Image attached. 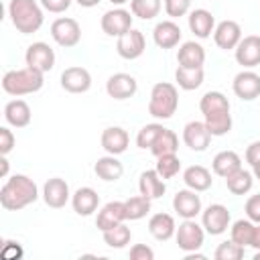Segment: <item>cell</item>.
<instances>
[{
    "label": "cell",
    "instance_id": "d6986e66",
    "mask_svg": "<svg viewBox=\"0 0 260 260\" xmlns=\"http://www.w3.org/2000/svg\"><path fill=\"white\" fill-rule=\"evenodd\" d=\"M213 41L219 49L223 51H232L238 47V43L242 41V26L236 20H221L215 30H213Z\"/></svg>",
    "mask_w": 260,
    "mask_h": 260
},
{
    "label": "cell",
    "instance_id": "bcb514c9",
    "mask_svg": "<svg viewBox=\"0 0 260 260\" xmlns=\"http://www.w3.org/2000/svg\"><path fill=\"white\" fill-rule=\"evenodd\" d=\"M2 258L4 260H18L22 258V248L18 242H12V240H6L4 246H2Z\"/></svg>",
    "mask_w": 260,
    "mask_h": 260
},
{
    "label": "cell",
    "instance_id": "c3c4849f",
    "mask_svg": "<svg viewBox=\"0 0 260 260\" xmlns=\"http://www.w3.org/2000/svg\"><path fill=\"white\" fill-rule=\"evenodd\" d=\"M246 162L250 167H256L260 162V140H254L246 148Z\"/></svg>",
    "mask_w": 260,
    "mask_h": 260
},
{
    "label": "cell",
    "instance_id": "ab89813d",
    "mask_svg": "<svg viewBox=\"0 0 260 260\" xmlns=\"http://www.w3.org/2000/svg\"><path fill=\"white\" fill-rule=\"evenodd\" d=\"M162 130H165V126H162V124H156V122L142 126V128L138 130V134H136V146L150 150V146L154 144V140L158 138V134H160Z\"/></svg>",
    "mask_w": 260,
    "mask_h": 260
},
{
    "label": "cell",
    "instance_id": "44dd1931",
    "mask_svg": "<svg viewBox=\"0 0 260 260\" xmlns=\"http://www.w3.org/2000/svg\"><path fill=\"white\" fill-rule=\"evenodd\" d=\"M102 148L108 152V154H122L126 152L128 144H130V136L124 128L120 126H108L104 132H102Z\"/></svg>",
    "mask_w": 260,
    "mask_h": 260
},
{
    "label": "cell",
    "instance_id": "816d5d0a",
    "mask_svg": "<svg viewBox=\"0 0 260 260\" xmlns=\"http://www.w3.org/2000/svg\"><path fill=\"white\" fill-rule=\"evenodd\" d=\"M79 6H83V8H93V6H98L102 0H75Z\"/></svg>",
    "mask_w": 260,
    "mask_h": 260
},
{
    "label": "cell",
    "instance_id": "30bf717a",
    "mask_svg": "<svg viewBox=\"0 0 260 260\" xmlns=\"http://www.w3.org/2000/svg\"><path fill=\"white\" fill-rule=\"evenodd\" d=\"M100 26L102 30L108 35V37H122L126 35L130 28H132V14L124 8H112L108 12H104L102 20H100Z\"/></svg>",
    "mask_w": 260,
    "mask_h": 260
},
{
    "label": "cell",
    "instance_id": "d590c367",
    "mask_svg": "<svg viewBox=\"0 0 260 260\" xmlns=\"http://www.w3.org/2000/svg\"><path fill=\"white\" fill-rule=\"evenodd\" d=\"M102 236H104V242L110 248H116V250L126 248L130 244V240H132V232H130V228L126 223H120V225H116L112 230H106V232H102Z\"/></svg>",
    "mask_w": 260,
    "mask_h": 260
},
{
    "label": "cell",
    "instance_id": "9a60e30c",
    "mask_svg": "<svg viewBox=\"0 0 260 260\" xmlns=\"http://www.w3.org/2000/svg\"><path fill=\"white\" fill-rule=\"evenodd\" d=\"M146 49V41H144V35L142 30L138 28H130L126 35L118 37V43H116V51L122 59H138Z\"/></svg>",
    "mask_w": 260,
    "mask_h": 260
},
{
    "label": "cell",
    "instance_id": "83f0119b",
    "mask_svg": "<svg viewBox=\"0 0 260 260\" xmlns=\"http://www.w3.org/2000/svg\"><path fill=\"white\" fill-rule=\"evenodd\" d=\"M183 181H185V185H187L189 189H193V191H197V193L207 191V189L211 187V183H213L211 171L205 169L203 165H191V167H187V169L183 171Z\"/></svg>",
    "mask_w": 260,
    "mask_h": 260
},
{
    "label": "cell",
    "instance_id": "db71d44e",
    "mask_svg": "<svg viewBox=\"0 0 260 260\" xmlns=\"http://www.w3.org/2000/svg\"><path fill=\"white\" fill-rule=\"evenodd\" d=\"M112 4H116V6H122V4H126V2H130V0H110Z\"/></svg>",
    "mask_w": 260,
    "mask_h": 260
},
{
    "label": "cell",
    "instance_id": "4fadbf2b",
    "mask_svg": "<svg viewBox=\"0 0 260 260\" xmlns=\"http://www.w3.org/2000/svg\"><path fill=\"white\" fill-rule=\"evenodd\" d=\"M71 199V191L65 179L61 177H53L47 179V183L43 185V201L53 207V209H61L67 205V201Z\"/></svg>",
    "mask_w": 260,
    "mask_h": 260
},
{
    "label": "cell",
    "instance_id": "e0dca14e",
    "mask_svg": "<svg viewBox=\"0 0 260 260\" xmlns=\"http://www.w3.org/2000/svg\"><path fill=\"white\" fill-rule=\"evenodd\" d=\"M183 142L195 150V152H203L209 142H211V132L209 128L205 126V122H199V120H193V122H187L185 128H183Z\"/></svg>",
    "mask_w": 260,
    "mask_h": 260
},
{
    "label": "cell",
    "instance_id": "836d02e7",
    "mask_svg": "<svg viewBox=\"0 0 260 260\" xmlns=\"http://www.w3.org/2000/svg\"><path fill=\"white\" fill-rule=\"evenodd\" d=\"M252 185H254V173L244 171V169H240L234 175L225 177V187L234 195H246L252 189Z\"/></svg>",
    "mask_w": 260,
    "mask_h": 260
},
{
    "label": "cell",
    "instance_id": "2e32d148",
    "mask_svg": "<svg viewBox=\"0 0 260 260\" xmlns=\"http://www.w3.org/2000/svg\"><path fill=\"white\" fill-rule=\"evenodd\" d=\"M61 87L69 93H85L91 87V73L79 65L67 67L61 73Z\"/></svg>",
    "mask_w": 260,
    "mask_h": 260
},
{
    "label": "cell",
    "instance_id": "7402d4cb",
    "mask_svg": "<svg viewBox=\"0 0 260 260\" xmlns=\"http://www.w3.org/2000/svg\"><path fill=\"white\" fill-rule=\"evenodd\" d=\"M181 26L175 20H160L154 30H152V39L156 43V47L160 49H173L181 43Z\"/></svg>",
    "mask_w": 260,
    "mask_h": 260
},
{
    "label": "cell",
    "instance_id": "6da1fadb",
    "mask_svg": "<svg viewBox=\"0 0 260 260\" xmlns=\"http://www.w3.org/2000/svg\"><path fill=\"white\" fill-rule=\"evenodd\" d=\"M199 110L203 114V122L209 128L211 136H225L232 130V114L230 102L221 91H207L199 100Z\"/></svg>",
    "mask_w": 260,
    "mask_h": 260
},
{
    "label": "cell",
    "instance_id": "d6a6232c",
    "mask_svg": "<svg viewBox=\"0 0 260 260\" xmlns=\"http://www.w3.org/2000/svg\"><path fill=\"white\" fill-rule=\"evenodd\" d=\"M177 150H179V136H177L173 130H169V128H165V130L158 134V138L154 140V144L150 146V152H152L154 156L177 154Z\"/></svg>",
    "mask_w": 260,
    "mask_h": 260
},
{
    "label": "cell",
    "instance_id": "8fae6325",
    "mask_svg": "<svg viewBox=\"0 0 260 260\" xmlns=\"http://www.w3.org/2000/svg\"><path fill=\"white\" fill-rule=\"evenodd\" d=\"M173 209L179 217L183 219H195L203 209H201V197L193 189H181L173 197Z\"/></svg>",
    "mask_w": 260,
    "mask_h": 260
},
{
    "label": "cell",
    "instance_id": "484cf974",
    "mask_svg": "<svg viewBox=\"0 0 260 260\" xmlns=\"http://www.w3.org/2000/svg\"><path fill=\"white\" fill-rule=\"evenodd\" d=\"M148 232L154 240L158 242H167L175 236L177 232V223H175V217L171 213H154L150 219H148Z\"/></svg>",
    "mask_w": 260,
    "mask_h": 260
},
{
    "label": "cell",
    "instance_id": "ee69618b",
    "mask_svg": "<svg viewBox=\"0 0 260 260\" xmlns=\"http://www.w3.org/2000/svg\"><path fill=\"white\" fill-rule=\"evenodd\" d=\"M14 144H16V138H14L12 130L6 128V126H2V128H0V154L6 156V154L14 148Z\"/></svg>",
    "mask_w": 260,
    "mask_h": 260
},
{
    "label": "cell",
    "instance_id": "74e56055",
    "mask_svg": "<svg viewBox=\"0 0 260 260\" xmlns=\"http://www.w3.org/2000/svg\"><path fill=\"white\" fill-rule=\"evenodd\" d=\"M254 228H256V223L252 221V219H238V221H234V225L230 228L232 230V240L236 242V244H240V246H250V242H252V234H254Z\"/></svg>",
    "mask_w": 260,
    "mask_h": 260
},
{
    "label": "cell",
    "instance_id": "9c48e42d",
    "mask_svg": "<svg viewBox=\"0 0 260 260\" xmlns=\"http://www.w3.org/2000/svg\"><path fill=\"white\" fill-rule=\"evenodd\" d=\"M24 63L26 67H32L41 73H47L55 67V51L43 43V41H37L32 45L26 47V53H24Z\"/></svg>",
    "mask_w": 260,
    "mask_h": 260
},
{
    "label": "cell",
    "instance_id": "ba28073f",
    "mask_svg": "<svg viewBox=\"0 0 260 260\" xmlns=\"http://www.w3.org/2000/svg\"><path fill=\"white\" fill-rule=\"evenodd\" d=\"M230 211L221 203H211L201 211V225L209 236H221L230 228Z\"/></svg>",
    "mask_w": 260,
    "mask_h": 260
},
{
    "label": "cell",
    "instance_id": "7dc6e473",
    "mask_svg": "<svg viewBox=\"0 0 260 260\" xmlns=\"http://www.w3.org/2000/svg\"><path fill=\"white\" fill-rule=\"evenodd\" d=\"M41 6L53 14H61L71 6V0H39Z\"/></svg>",
    "mask_w": 260,
    "mask_h": 260
},
{
    "label": "cell",
    "instance_id": "52a82bcc",
    "mask_svg": "<svg viewBox=\"0 0 260 260\" xmlns=\"http://www.w3.org/2000/svg\"><path fill=\"white\" fill-rule=\"evenodd\" d=\"M175 240L177 246L187 254V252H197L203 246L205 240V230L203 225H199L195 219H185L183 223H179L177 232H175Z\"/></svg>",
    "mask_w": 260,
    "mask_h": 260
},
{
    "label": "cell",
    "instance_id": "7a4b0ae2",
    "mask_svg": "<svg viewBox=\"0 0 260 260\" xmlns=\"http://www.w3.org/2000/svg\"><path fill=\"white\" fill-rule=\"evenodd\" d=\"M37 199H39L37 183L30 177L20 175V173L6 179L0 189V205L6 211H20L28 207L30 203H35Z\"/></svg>",
    "mask_w": 260,
    "mask_h": 260
},
{
    "label": "cell",
    "instance_id": "ac0fdd59",
    "mask_svg": "<svg viewBox=\"0 0 260 260\" xmlns=\"http://www.w3.org/2000/svg\"><path fill=\"white\" fill-rule=\"evenodd\" d=\"M138 81L130 73H114L106 81V91L114 100H128L136 93Z\"/></svg>",
    "mask_w": 260,
    "mask_h": 260
},
{
    "label": "cell",
    "instance_id": "277c9868",
    "mask_svg": "<svg viewBox=\"0 0 260 260\" xmlns=\"http://www.w3.org/2000/svg\"><path fill=\"white\" fill-rule=\"evenodd\" d=\"M45 73L32 69V67H24V69H10L4 73L2 77V89L8 95L20 98V95H28L35 93L43 87L45 83Z\"/></svg>",
    "mask_w": 260,
    "mask_h": 260
},
{
    "label": "cell",
    "instance_id": "4dcf8cb0",
    "mask_svg": "<svg viewBox=\"0 0 260 260\" xmlns=\"http://www.w3.org/2000/svg\"><path fill=\"white\" fill-rule=\"evenodd\" d=\"M177 63L183 67H203L205 63V49L195 41H185L179 47Z\"/></svg>",
    "mask_w": 260,
    "mask_h": 260
},
{
    "label": "cell",
    "instance_id": "f546056e",
    "mask_svg": "<svg viewBox=\"0 0 260 260\" xmlns=\"http://www.w3.org/2000/svg\"><path fill=\"white\" fill-rule=\"evenodd\" d=\"M93 173L102 179V181H118L122 175H124V165L116 158V154H106V156H100L93 165Z\"/></svg>",
    "mask_w": 260,
    "mask_h": 260
},
{
    "label": "cell",
    "instance_id": "f1b7e54d",
    "mask_svg": "<svg viewBox=\"0 0 260 260\" xmlns=\"http://www.w3.org/2000/svg\"><path fill=\"white\" fill-rule=\"evenodd\" d=\"M211 169H213V173L217 177H223L225 179V177H230V175H234L236 171L242 169V158L234 150H221V152H217L213 156Z\"/></svg>",
    "mask_w": 260,
    "mask_h": 260
},
{
    "label": "cell",
    "instance_id": "5bb4252c",
    "mask_svg": "<svg viewBox=\"0 0 260 260\" xmlns=\"http://www.w3.org/2000/svg\"><path fill=\"white\" fill-rule=\"evenodd\" d=\"M232 89L240 100L252 102V100H256L260 95V75L256 71H252V69H244L234 77Z\"/></svg>",
    "mask_w": 260,
    "mask_h": 260
},
{
    "label": "cell",
    "instance_id": "60d3db41",
    "mask_svg": "<svg viewBox=\"0 0 260 260\" xmlns=\"http://www.w3.org/2000/svg\"><path fill=\"white\" fill-rule=\"evenodd\" d=\"M213 258H215V260H240V258H244V246L236 244V242L230 238V240L221 242V244L215 248Z\"/></svg>",
    "mask_w": 260,
    "mask_h": 260
},
{
    "label": "cell",
    "instance_id": "f5cc1de1",
    "mask_svg": "<svg viewBox=\"0 0 260 260\" xmlns=\"http://www.w3.org/2000/svg\"><path fill=\"white\" fill-rule=\"evenodd\" d=\"M252 173H254V179H258V181H260V162H258L256 167H252Z\"/></svg>",
    "mask_w": 260,
    "mask_h": 260
},
{
    "label": "cell",
    "instance_id": "b9f144b4",
    "mask_svg": "<svg viewBox=\"0 0 260 260\" xmlns=\"http://www.w3.org/2000/svg\"><path fill=\"white\" fill-rule=\"evenodd\" d=\"M191 0H165V12L171 18H181L189 12Z\"/></svg>",
    "mask_w": 260,
    "mask_h": 260
},
{
    "label": "cell",
    "instance_id": "4316f807",
    "mask_svg": "<svg viewBox=\"0 0 260 260\" xmlns=\"http://www.w3.org/2000/svg\"><path fill=\"white\" fill-rule=\"evenodd\" d=\"M30 106L24 102V100H10L6 106H4V120L14 126V128H24L30 124Z\"/></svg>",
    "mask_w": 260,
    "mask_h": 260
},
{
    "label": "cell",
    "instance_id": "8992f818",
    "mask_svg": "<svg viewBox=\"0 0 260 260\" xmlns=\"http://www.w3.org/2000/svg\"><path fill=\"white\" fill-rule=\"evenodd\" d=\"M51 37H53V41L59 47L71 49V47H75L81 41V26H79V22L75 18L61 16V18H55L53 20V24H51Z\"/></svg>",
    "mask_w": 260,
    "mask_h": 260
},
{
    "label": "cell",
    "instance_id": "e575fe53",
    "mask_svg": "<svg viewBox=\"0 0 260 260\" xmlns=\"http://www.w3.org/2000/svg\"><path fill=\"white\" fill-rule=\"evenodd\" d=\"M150 201L148 197L144 195H134V197H128L124 201V209H126V219L130 221H136V219H142L148 215L150 211Z\"/></svg>",
    "mask_w": 260,
    "mask_h": 260
},
{
    "label": "cell",
    "instance_id": "7bdbcfd3",
    "mask_svg": "<svg viewBox=\"0 0 260 260\" xmlns=\"http://www.w3.org/2000/svg\"><path fill=\"white\" fill-rule=\"evenodd\" d=\"M244 211H246L248 219H252L254 223H260V193L248 197V201L244 205Z\"/></svg>",
    "mask_w": 260,
    "mask_h": 260
},
{
    "label": "cell",
    "instance_id": "f907efd6",
    "mask_svg": "<svg viewBox=\"0 0 260 260\" xmlns=\"http://www.w3.org/2000/svg\"><path fill=\"white\" fill-rule=\"evenodd\" d=\"M8 175V158L2 154V158H0V177H6Z\"/></svg>",
    "mask_w": 260,
    "mask_h": 260
},
{
    "label": "cell",
    "instance_id": "ffe728a7",
    "mask_svg": "<svg viewBox=\"0 0 260 260\" xmlns=\"http://www.w3.org/2000/svg\"><path fill=\"white\" fill-rule=\"evenodd\" d=\"M126 221V209H124V201H110L106 203L100 211H98V217H95V228L100 232H106V230H112L120 223Z\"/></svg>",
    "mask_w": 260,
    "mask_h": 260
},
{
    "label": "cell",
    "instance_id": "5b68a950",
    "mask_svg": "<svg viewBox=\"0 0 260 260\" xmlns=\"http://www.w3.org/2000/svg\"><path fill=\"white\" fill-rule=\"evenodd\" d=\"M179 108V91L169 81H158L152 85L148 100V114L156 120H169Z\"/></svg>",
    "mask_w": 260,
    "mask_h": 260
},
{
    "label": "cell",
    "instance_id": "7c38bea8",
    "mask_svg": "<svg viewBox=\"0 0 260 260\" xmlns=\"http://www.w3.org/2000/svg\"><path fill=\"white\" fill-rule=\"evenodd\" d=\"M234 55L238 65H242L244 69H254L256 65H260V37L258 35L242 37V41L234 49Z\"/></svg>",
    "mask_w": 260,
    "mask_h": 260
},
{
    "label": "cell",
    "instance_id": "f6af8a7d",
    "mask_svg": "<svg viewBox=\"0 0 260 260\" xmlns=\"http://www.w3.org/2000/svg\"><path fill=\"white\" fill-rule=\"evenodd\" d=\"M130 260H154V250L146 244H134L130 248Z\"/></svg>",
    "mask_w": 260,
    "mask_h": 260
},
{
    "label": "cell",
    "instance_id": "11a10c76",
    "mask_svg": "<svg viewBox=\"0 0 260 260\" xmlns=\"http://www.w3.org/2000/svg\"><path fill=\"white\" fill-rule=\"evenodd\" d=\"M254 260H260V250H256V254H254Z\"/></svg>",
    "mask_w": 260,
    "mask_h": 260
},
{
    "label": "cell",
    "instance_id": "8d00e7d4",
    "mask_svg": "<svg viewBox=\"0 0 260 260\" xmlns=\"http://www.w3.org/2000/svg\"><path fill=\"white\" fill-rule=\"evenodd\" d=\"M160 8V0H130V12L142 20H152L154 16H158Z\"/></svg>",
    "mask_w": 260,
    "mask_h": 260
},
{
    "label": "cell",
    "instance_id": "f35d334b",
    "mask_svg": "<svg viewBox=\"0 0 260 260\" xmlns=\"http://www.w3.org/2000/svg\"><path fill=\"white\" fill-rule=\"evenodd\" d=\"M156 173L167 181V179H173L175 175H179L181 171V160L177 154H162V156H156Z\"/></svg>",
    "mask_w": 260,
    "mask_h": 260
},
{
    "label": "cell",
    "instance_id": "603a6c76",
    "mask_svg": "<svg viewBox=\"0 0 260 260\" xmlns=\"http://www.w3.org/2000/svg\"><path fill=\"white\" fill-rule=\"evenodd\" d=\"M71 205H73V211H75L77 215L87 217V215H91V213L98 209V205H100V195H98V191L91 189V187H79V189L71 195Z\"/></svg>",
    "mask_w": 260,
    "mask_h": 260
},
{
    "label": "cell",
    "instance_id": "d4e9b609",
    "mask_svg": "<svg viewBox=\"0 0 260 260\" xmlns=\"http://www.w3.org/2000/svg\"><path fill=\"white\" fill-rule=\"evenodd\" d=\"M138 191H140V195H144L148 199H158V197L165 195L167 185H165V179L156 173V169H148V171L140 173Z\"/></svg>",
    "mask_w": 260,
    "mask_h": 260
},
{
    "label": "cell",
    "instance_id": "681fc988",
    "mask_svg": "<svg viewBox=\"0 0 260 260\" xmlns=\"http://www.w3.org/2000/svg\"><path fill=\"white\" fill-rule=\"evenodd\" d=\"M250 246H252L254 250H260V223H256V228H254V234H252V242H250Z\"/></svg>",
    "mask_w": 260,
    "mask_h": 260
},
{
    "label": "cell",
    "instance_id": "1f68e13d",
    "mask_svg": "<svg viewBox=\"0 0 260 260\" xmlns=\"http://www.w3.org/2000/svg\"><path fill=\"white\" fill-rule=\"evenodd\" d=\"M203 77H205L203 67H183V65H179L177 71H175V81L185 91L197 89L203 83Z\"/></svg>",
    "mask_w": 260,
    "mask_h": 260
},
{
    "label": "cell",
    "instance_id": "3957f363",
    "mask_svg": "<svg viewBox=\"0 0 260 260\" xmlns=\"http://www.w3.org/2000/svg\"><path fill=\"white\" fill-rule=\"evenodd\" d=\"M8 16L12 26L22 35H32L43 26V6L37 0H10Z\"/></svg>",
    "mask_w": 260,
    "mask_h": 260
},
{
    "label": "cell",
    "instance_id": "cb8c5ba5",
    "mask_svg": "<svg viewBox=\"0 0 260 260\" xmlns=\"http://www.w3.org/2000/svg\"><path fill=\"white\" fill-rule=\"evenodd\" d=\"M189 30L197 39H207L215 30V18L205 8H195L189 12Z\"/></svg>",
    "mask_w": 260,
    "mask_h": 260
}]
</instances>
